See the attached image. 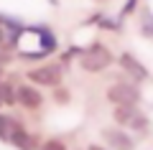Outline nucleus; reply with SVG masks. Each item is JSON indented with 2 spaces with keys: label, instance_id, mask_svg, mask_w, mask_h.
Listing matches in <instances>:
<instances>
[{
  "label": "nucleus",
  "instance_id": "4",
  "mask_svg": "<svg viewBox=\"0 0 153 150\" xmlns=\"http://www.w3.org/2000/svg\"><path fill=\"white\" fill-rule=\"evenodd\" d=\"M102 137L112 150H135V140H133L130 135H125L123 127H105Z\"/></svg>",
  "mask_w": 153,
  "mask_h": 150
},
{
  "label": "nucleus",
  "instance_id": "3",
  "mask_svg": "<svg viewBox=\"0 0 153 150\" xmlns=\"http://www.w3.org/2000/svg\"><path fill=\"white\" fill-rule=\"evenodd\" d=\"M61 66L59 64H46V66H36L28 71V79L38 86H59L61 84Z\"/></svg>",
  "mask_w": 153,
  "mask_h": 150
},
{
  "label": "nucleus",
  "instance_id": "9",
  "mask_svg": "<svg viewBox=\"0 0 153 150\" xmlns=\"http://www.w3.org/2000/svg\"><path fill=\"white\" fill-rule=\"evenodd\" d=\"M140 33L146 38H153V10L151 8H143L140 10Z\"/></svg>",
  "mask_w": 153,
  "mask_h": 150
},
{
  "label": "nucleus",
  "instance_id": "7",
  "mask_svg": "<svg viewBox=\"0 0 153 150\" xmlns=\"http://www.w3.org/2000/svg\"><path fill=\"white\" fill-rule=\"evenodd\" d=\"M8 143L16 145L18 150H36L38 148V140L33 132H28V130H23L21 125H16V127L10 130V137H8Z\"/></svg>",
  "mask_w": 153,
  "mask_h": 150
},
{
  "label": "nucleus",
  "instance_id": "13",
  "mask_svg": "<svg viewBox=\"0 0 153 150\" xmlns=\"http://www.w3.org/2000/svg\"><path fill=\"white\" fill-rule=\"evenodd\" d=\"M41 150H66V145L61 143V140H56V137H51V140H46V143L41 145Z\"/></svg>",
  "mask_w": 153,
  "mask_h": 150
},
{
  "label": "nucleus",
  "instance_id": "17",
  "mask_svg": "<svg viewBox=\"0 0 153 150\" xmlns=\"http://www.w3.org/2000/svg\"><path fill=\"white\" fill-rule=\"evenodd\" d=\"M0 104H3V102H0Z\"/></svg>",
  "mask_w": 153,
  "mask_h": 150
},
{
  "label": "nucleus",
  "instance_id": "16",
  "mask_svg": "<svg viewBox=\"0 0 153 150\" xmlns=\"http://www.w3.org/2000/svg\"><path fill=\"white\" fill-rule=\"evenodd\" d=\"M87 150H107V148H102V145H89Z\"/></svg>",
  "mask_w": 153,
  "mask_h": 150
},
{
  "label": "nucleus",
  "instance_id": "15",
  "mask_svg": "<svg viewBox=\"0 0 153 150\" xmlns=\"http://www.w3.org/2000/svg\"><path fill=\"white\" fill-rule=\"evenodd\" d=\"M56 102H59V104H66V102H69V92L56 86Z\"/></svg>",
  "mask_w": 153,
  "mask_h": 150
},
{
  "label": "nucleus",
  "instance_id": "11",
  "mask_svg": "<svg viewBox=\"0 0 153 150\" xmlns=\"http://www.w3.org/2000/svg\"><path fill=\"white\" fill-rule=\"evenodd\" d=\"M0 102L3 104H13L16 102V89L10 81H0Z\"/></svg>",
  "mask_w": 153,
  "mask_h": 150
},
{
  "label": "nucleus",
  "instance_id": "5",
  "mask_svg": "<svg viewBox=\"0 0 153 150\" xmlns=\"http://www.w3.org/2000/svg\"><path fill=\"white\" fill-rule=\"evenodd\" d=\"M117 64H120V66H123V71H125V74H130L135 81L148 79V66H146V64H140V61H138L133 54H128V51H123V54L117 56Z\"/></svg>",
  "mask_w": 153,
  "mask_h": 150
},
{
  "label": "nucleus",
  "instance_id": "1",
  "mask_svg": "<svg viewBox=\"0 0 153 150\" xmlns=\"http://www.w3.org/2000/svg\"><path fill=\"white\" fill-rule=\"evenodd\" d=\"M112 61H115V56L110 54V48L105 46V43H92V46H87L82 51V56H79V66H82L84 71H92V74L107 69Z\"/></svg>",
  "mask_w": 153,
  "mask_h": 150
},
{
  "label": "nucleus",
  "instance_id": "2",
  "mask_svg": "<svg viewBox=\"0 0 153 150\" xmlns=\"http://www.w3.org/2000/svg\"><path fill=\"white\" fill-rule=\"evenodd\" d=\"M107 99L112 104H138L140 102V89L130 81H117L107 89Z\"/></svg>",
  "mask_w": 153,
  "mask_h": 150
},
{
  "label": "nucleus",
  "instance_id": "14",
  "mask_svg": "<svg viewBox=\"0 0 153 150\" xmlns=\"http://www.w3.org/2000/svg\"><path fill=\"white\" fill-rule=\"evenodd\" d=\"M138 3H140V0H128L125 5H123V10H120V18L133 16V13H135V8H138Z\"/></svg>",
  "mask_w": 153,
  "mask_h": 150
},
{
  "label": "nucleus",
  "instance_id": "6",
  "mask_svg": "<svg viewBox=\"0 0 153 150\" xmlns=\"http://www.w3.org/2000/svg\"><path fill=\"white\" fill-rule=\"evenodd\" d=\"M16 102H21L26 109H38L44 104V94H41L33 84H23V86L16 89Z\"/></svg>",
  "mask_w": 153,
  "mask_h": 150
},
{
  "label": "nucleus",
  "instance_id": "8",
  "mask_svg": "<svg viewBox=\"0 0 153 150\" xmlns=\"http://www.w3.org/2000/svg\"><path fill=\"white\" fill-rule=\"evenodd\" d=\"M140 112L138 109V104H115V112H112V117H115V122L120 125L123 130H128V125L133 122V117Z\"/></svg>",
  "mask_w": 153,
  "mask_h": 150
},
{
  "label": "nucleus",
  "instance_id": "10",
  "mask_svg": "<svg viewBox=\"0 0 153 150\" xmlns=\"http://www.w3.org/2000/svg\"><path fill=\"white\" fill-rule=\"evenodd\" d=\"M148 127H151V120H148L143 112H138L135 117H133V122L128 125V130H133V132H146Z\"/></svg>",
  "mask_w": 153,
  "mask_h": 150
},
{
  "label": "nucleus",
  "instance_id": "12",
  "mask_svg": "<svg viewBox=\"0 0 153 150\" xmlns=\"http://www.w3.org/2000/svg\"><path fill=\"white\" fill-rule=\"evenodd\" d=\"M18 122H13L10 117H5V115H0V140H8L10 137V130L16 127Z\"/></svg>",
  "mask_w": 153,
  "mask_h": 150
}]
</instances>
